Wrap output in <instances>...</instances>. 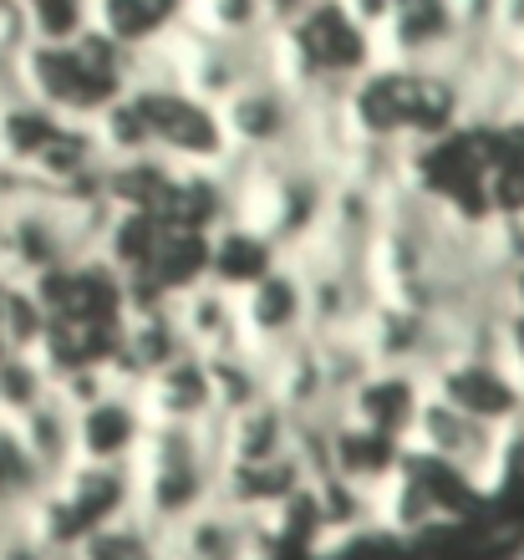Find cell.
Returning <instances> with one entry per match:
<instances>
[{
  "label": "cell",
  "instance_id": "4",
  "mask_svg": "<svg viewBox=\"0 0 524 560\" xmlns=\"http://www.w3.org/2000/svg\"><path fill=\"white\" fill-rule=\"evenodd\" d=\"M504 560H524V540H520V546H514V550H510V556H504Z\"/></svg>",
  "mask_w": 524,
  "mask_h": 560
},
{
  "label": "cell",
  "instance_id": "2",
  "mask_svg": "<svg viewBox=\"0 0 524 560\" xmlns=\"http://www.w3.org/2000/svg\"><path fill=\"white\" fill-rule=\"evenodd\" d=\"M148 433V418L132 398V387H117L107 398L88 402L72 413V454L77 464H97V469H128L138 443Z\"/></svg>",
  "mask_w": 524,
  "mask_h": 560
},
{
  "label": "cell",
  "instance_id": "1",
  "mask_svg": "<svg viewBox=\"0 0 524 560\" xmlns=\"http://www.w3.org/2000/svg\"><path fill=\"white\" fill-rule=\"evenodd\" d=\"M168 560H280L276 540L245 520L230 504H205L189 520H178L174 530H163Z\"/></svg>",
  "mask_w": 524,
  "mask_h": 560
},
{
  "label": "cell",
  "instance_id": "3",
  "mask_svg": "<svg viewBox=\"0 0 524 560\" xmlns=\"http://www.w3.org/2000/svg\"><path fill=\"white\" fill-rule=\"evenodd\" d=\"M168 316L178 326L184 352L205 357V362L240 352V306H234V291L214 280H194L189 291H178L168 301Z\"/></svg>",
  "mask_w": 524,
  "mask_h": 560
}]
</instances>
